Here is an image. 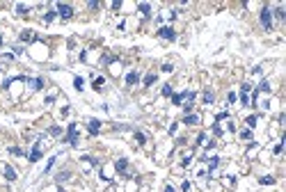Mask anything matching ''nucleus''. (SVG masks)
Returning <instances> with one entry per match:
<instances>
[{
	"instance_id": "nucleus-1",
	"label": "nucleus",
	"mask_w": 286,
	"mask_h": 192,
	"mask_svg": "<svg viewBox=\"0 0 286 192\" xmlns=\"http://www.w3.org/2000/svg\"><path fill=\"white\" fill-rule=\"evenodd\" d=\"M64 142H69V144H73V146H78V124H69V135L62 137Z\"/></svg>"
},
{
	"instance_id": "nucleus-2",
	"label": "nucleus",
	"mask_w": 286,
	"mask_h": 192,
	"mask_svg": "<svg viewBox=\"0 0 286 192\" xmlns=\"http://www.w3.org/2000/svg\"><path fill=\"white\" fill-rule=\"evenodd\" d=\"M261 25L268 30V28H272V12H270V7H263L261 9Z\"/></svg>"
},
{
	"instance_id": "nucleus-3",
	"label": "nucleus",
	"mask_w": 286,
	"mask_h": 192,
	"mask_svg": "<svg viewBox=\"0 0 286 192\" xmlns=\"http://www.w3.org/2000/svg\"><path fill=\"white\" fill-rule=\"evenodd\" d=\"M57 14H60L62 18H71V16H73V7H71V5L60 2V5H57Z\"/></svg>"
},
{
	"instance_id": "nucleus-4",
	"label": "nucleus",
	"mask_w": 286,
	"mask_h": 192,
	"mask_svg": "<svg viewBox=\"0 0 286 192\" xmlns=\"http://www.w3.org/2000/svg\"><path fill=\"white\" fill-rule=\"evenodd\" d=\"M158 37H162V39H169V41H172V39H176V32L172 30L169 25H165V28H160V30H158Z\"/></svg>"
},
{
	"instance_id": "nucleus-5",
	"label": "nucleus",
	"mask_w": 286,
	"mask_h": 192,
	"mask_svg": "<svg viewBox=\"0 0 286 192\" xmlns=\"http://www.w3.org/2000/svg\"><path fill=\"white\" fill-rule=\"evenodd\" d=\"M28 158H30V162H37V160L41 158V149H39V144H34V149L30 151V156H28Z\"/></svg>"
},
{
	"instance_id": "nucleus-6",
	"label": "nucleus",
	"mask_w": 286,
	"mask_h": 192,
	"mask_svg": "<svg viewBox=\"0 0 286 192\" xmlns=\"http://www.w3.org/2000/svg\"><path fill=\"white\" fill-rule=\"evenodd\" d=\"M186 96H188V92H181V94H172V103H174V105H181Z\"/></svg>"
},
{
	"instance_id": "nucleus-7",
	"label": "nucleus",
	"mask_w": 286,
	"mask_h": 192,
	"mask_svg": "<svg viewBox=\"0 0 286 192\" xmlns=\"http://www.w3.org/2000/svg\"><path fill=\"white\" fill-rule=\"evenodd\" d=\"M98 128H101V121H98V119H89V133H92V135L98 133Z\"/></svg>"
},
{
	"instance_id": "nucleus-8",
	"label": "nucleus",
	"mask_w": 286,
	"mask_h": 192,
	"mask_svg": "<svg viewBox=\"0 0 286 192\" xmlns=\"http://www.w3.org/2000/svg\"><path fill=\"white\" fill-rule=\"evenodd\" d=\"M5 178H7V181H14V178H16V169H14V167H5Z\"/></svg>"
},
{
	"instance_id": "nucleus-9",
	"label": "nucleus",
	"mask_w": 286,
	"mask_h": 192,
	"mask_svg": "<svg viewBox=\"0 0 286 192\" xmlns=\"http://www.w3.org/2000/svg\"><path fill=\"white\" fill-rule=\"evenodd\" d=\"M137 80H140V73H135V71H130V73L126 76V82H128V85H135Z\"/></svg>"
},
{
	"instance_id": "nucleus-10",
	"label": "nucleus",
	"mask_w": 286,
	"mask_h": 192,
	"mask_svg": "<svg viewBox=\"0 0 286 192\" xmlns=\"http://www.w3.org/2000/svg\"><path fill=\"white\" fill-rule=\"evenodd\" d=\"M183 121H186V124H199V117H197V114H186Z\"/></svg>"
},
{
	"instance_id": "nucleus-11",
	"label": "nucleus",
	"mask_w": 286,
	"mask_h": 192,
	"mask_svg": "<svg viewBox=\"0 0 286 192\" xmlns=\"http://www.w3.org/2000/svg\"><path fill=\"white\" fill-rule=\"evenodd\" d=\"M154 82H156V73H149V76L144 78V85H147V87H151Z\"/></svg>"
},
{
	"instance_id": "nucleus-12",
	"label": "nucleus",
	"mask_w": 286,
	"mask_h": 192,
	"mask_svg": "<svg viewBox=\"0 0 286 192\" xmlns=\"http://www.w3.org/2000/svg\"><path fill=\"white\" fill-rule=\"evenodd\" d=\"M41 87H44V80L41 78H34L32 80V89H41Z\"/></svg>"
},
{
	"instance_id": "nucleus-13",
	"label": "nucleus",
	"mask_w": 286,
	"mask_h": 192,
	"mask_svg": "<svg viewBox=\"0 0 286 192\" xmlns=\"http://www.w3.org/2000/svg\"><path fill=\"white\" fill-rule=\"evenodd\" d=\"M213 98H215V96H213V92H206V94H204V103H206V105H211V103H213Z\"/></svg>"
},
{
	"instance_id": "nucleus-14",
	"label": "nucleus",
	"mask_w": 286,
	"mask_h": 192,
	"mask_svg": "<svg viewBox=\"0 0 286 192\" xmlns=\"http://www.w3.org/2000/svg\"><path fill=\"white\" fill-rule=\"evenodd\" d=\"M126 165H128V160H117V169H119V172H124V169H126Z\"/></svg>"
},
{
	"instance_id": "nucleus-15",
	"label": "nucleus",
	"mask_w": 286,
	"mask_h": 192,
	"mask_svg": "<svg viewBox=\"0 0 286 192\" xmlns=\"http://www.w3.org/2000/svg\"><path fill=\"white\" fill-rule=\"evenodd\" d=\"M256 119H259V117H256V114H250V117H247V119H245V121H247V126L252 128V126H254V124H256Z\"/></svg>"
},
{
	"instance_id": "nucleus-16",
	"label": "nucleus",
	"mask_w": 286,
	"mask_h": 192,
	"mask_svg": "<svg viewBox=\"0 0 286 192\" xmlns=\"http://www.w3.org/2000/svg\"><path fill=\"white\" fill-rule=\"evenodd\" d=\"M137 7H140V12H142V14H149V9H151V7H149L147 2H140Z\"/></svg>"
},
{
	"instance_id": "nucleus-17",
	"label": "nucleus",
	"mask_w": 286,
	"mask_h": 192,
	"mask_svg": "<svg viewBox=\"0 0 286 192\" xmlns=\"http://www.w3.org/2000/svg\"><path fill=\"white\" fill-rule=\"evenodd\" d=\"M208 165H211V172H213V169L220 165V158H211V160H208Z\"/></svg>"
},
{
	"instance_id": "nucleus-18",
	"label": "nucleus",
	"mask_w": 286,
	"mask_h": 192,
	"mask_svg": "<svg viewBox=\"0 0 286 192\" xmlns=\"http://www.w3.org/2000/svg\"><path fill=\"white\" fill-rule=\"evenodd\" d=\"M66 178H69V172H60V174H57V183H62Z\"/></svg>"
},
{
	"instance_id": "nucleus-19",
	"label": "nucleus",
	"mask_w": 286,
	"mask_h": 192,
	"mask_svg": "<svg viewBox=\"0 0 286 192\" xmlns=\"http://www.w3.org/2000/svg\"><path fill=\"white\" fill-rule=\"evenodd\" d=\"M55 14H57V12H48V14H46V16H44V21H46V23H51V21H53V18H55Z\"/></svg>"
},
{
	"instance_id": "nucleus-20",
	"label": "nucleus",
	"mask_w": 286,
	"mask_h": 192,
	"mask_svg": "<svg viewBox=\"0 0 286 192\" xmlns=\"http://www.w3.org/2000/svg\"><path fill=\"white\" fill-rule=\"evenodd\" d=\"M9 153H14V156H23V151H21L18 146H9Z\"/></svg>"
},
{
	"instance_id": "nucleus-21",
	"label": "nucleus",
	"mask_w": 286,
	"mask_h": 192,
	"mask_svg": "<svg viewBox=\"0 0 286 192\" xmlns=\"http://www.w3.org/2000/svg\"><path fill=\"white\" fill-rule=\"evenodd\" d=\"M16 12H18V14H28V7H25V5H16Z\"/></svg>"
},
{
	"instance_id": "nucleus-22",
	"label": "nucleus",
	"mask_w": 286,
	"mask_h": 192,
	"mask_svg": "<svg viewBox=\"0 0 286 192\" xmlns=\"http://www.w3.org/2000/svg\"><path fill=\"white\" fill-rule=\"evenodd\" d=\"M240 137H243V140H252V130H243Z\"/></svg>"
},
{
	"instance_id": "nucleus-23",
	"label": "nucleus",
	"mask_w": 286,
	"mask_h": 192,
	"mask_svg": "<svg viewBox=\"0 0 286 192\" xmlns=\"http://www.w3.org/2000/svg\"><path fill=\"white\" fill-rule=\"evenodd\" d=\"M135 140H137V142H140V144H144V142H147V137H144V135H142V133H135Z\"/></svg>"
},
{
	"instance_id": "nucleus-24",
	"label": "nucleus",
	"mask_w": 286,
	"mask_h": 192,
	"mask_svg": "<svg viewBox=\"0 0 286 192\" xmlns=\"http://www.w3.org/2000/svg\"><path fill=\"white\" fill-rule=\"evenodd\" d=\"M162 96H172V87H169V85L162 87Z\"/></svg>"
},
{
	"instance_id": "nucleus-25",
	"label": "nucleus",
	"mask_w": 286,
	"mask_h": 192,
	"mask_svg": "<svg viewBox=\"0 0 286 192\" xmlns=\"http://www.w3.org/2000/svg\"><path fill=\"white\" fill-rule=\"evenodd\" d=\"M73 85H76V89H83V78H76Z\"/></svg>"
},
{
	"instance_id": "nucleus-26",
	"label": "nucleus",
	"mask_w": 286,
	"mask_h": 192,
	"mask_svg": "<svg viewBox=\"0 0 286 192\" xmlns=\"http://www.w3.org/2000/svg\"><path fill=\"white\" fill-rule=\"evenodd\" d=\"M240 103H243V105H250V98H247V94H240Z\"/></svg>"
},
{
	"instance_id": "nucleus-27",
	"label": "nucleus",
	"mask_w": 286,
	"mask_h": 192,
	"mask_svg": "<svg viewBox=\"0 0 286 192\" xmlns=\"http://www.w3.org/2000/svg\"><path fill=\"white\" fill-rule=\"evenodd\" d=\"M261 183H275V178H272V176H263V178H261Z\"/></svg>"
},
{
	"instance_id": "nucleus-28",
	"label": "nucleus",
	"mask_w": 286,
	"mask_h": 192,
	"mask_svg": "<svg viewBox=\"0 0 286 192\" xmlns=\"http://www.w3.org/2000/svg\"><path fill=\"white\" fill-rule=\"evenodd\" d=\"M204 142H206V135H204V133H201V135H199V137H197V144H204Z\"/></svg>"
},
{
	"instance_id": "nucleus-29",
	"label": "nucleus",
	"mask_w": 286,
	"mask_h": 192,
	"mask_svg": "<svg viewBox=\"0 0 286 192\" xmlns=\"http://www.w3.org/2000/svg\"><path fill=\"white\" fill-rule=\"evenodd\" d=\"M103 82H105V80H103V78H96V82H94V87H96V89H98V87H101V85H103Z\"/></svg>"
},
{
	"instance_id": "nucleus-30",
	"label": "nucleus",
	"mask_w": 286,
	"mask_h": 192,
	"mask_svg": "<svg viewBox=\"0 0 286 192\" xmlns=\"http://www.w3.org/2000/svg\"><path fill=\"white\" fill-rule=\"evenodd\" d=\"M60 133H62V130H60L57 126H53V128H51V135H60Z\"/></svg>"
},
{
	"instance_id": "nucleus-31",
	"label": "nucleus",
	"mask_w": 286,
	"mask_h": 192,
	"mask_svg": "<svg viewBox=\"0 0 286 192\" xmlns=\"http://www.w3.org/2000/svg\"><path fill=\"white\" fill-rule=\"evenodd\" d=\"M165 192H174V188H172V185H167V188H165Z\"/></svg>"
},
{
	"instance_id": "nucleus-32",
	"label": "nucleus",
	"mask_w": 286,
	"mask_h": 192,
	"mask_svg": "<svg viewBox=\"0 0 286 192\" xmlns=\"http://www.w3.org/2000/svg\"><path fill=\"white\" fill-rule=\"evenodd\" d=\"M0 44H2V37H0Z\"/></svg>"
}]
</instances>
